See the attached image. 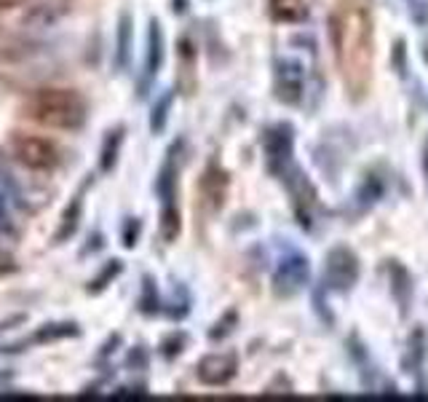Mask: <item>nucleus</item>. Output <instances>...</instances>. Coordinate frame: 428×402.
<instances>
[{"label":"nucleus","instance_id":"nucleus-7","mask_svg":"<svg viewBox=\"0 0 428 402\" xmlns=\"http://www.w3.org/2000/svg\"><path fill=\"white\" fill-rule=\"evenodd\" d=\"M268 8L270 16L279 19V22H303L308 16L306 0H268Z\"/></svg>","mask_w":428,"mask_h":402},{"label":"nucleus","instance_id":"nucleus-9","mask_svg":"<svg viewBox=\"0 0 428 402\" xmlns=\"http://www.w3.org/2000/svg\"><path fill=\"white\" fill-rule=\"evenodd\" d=\"M225 174L220 172L217 166H212V169H206V174H203V183H201V190H203V196H206V201H212L214 207H220L222 204V196H225Z\"/></svg>","mask_w":428,"mask_h":402},{"label":"nucleus","instance_id":"nucleus-6","mask_svg":"<svg viewBox=\"0 0 428 402\" xmlns=\"http://www.w3.org/2000/svg\"><path fill=\"white\" fill-rule=\"evenodd\" d=\"M327 274H329V281H334L337 287H351L356 274H359V266H356V257L348 252V250H334L329 255V263H327Z\"/></svg>","mask_w":428,"mask_h":402},{"label":"nucleus","instance_id":"nucleus-1","mask_svg":"<svg viewBox=\"0 0 428 402\" xmlns=\"http://www.w3.org/2000/svg\"><path fill=\"white\" fill-rule=\"evenodd\" d=\"M332 46L351 97H364L372 83L374 30L370 11L359 3L340 6L332 16Z\"/></svg>","mask_w":428,"mask_h":402},{"label":"nucleus","instance_id":"nucleus-16","mask_svg":"<svg viewBox=\"0 0 428 402\" xmlns=\"http://www.w3.org/2000/svg\"><path fill=\"white\" fill-rule=\"evenodd\" d=\"M6 263H8V257L0 252V271H6Z\"/></svg>","mask_w":428,"mask_h":402},{"label":"nucleus","instance_id":"nucleus-11","mask_svg":"<svg viewBox=\"0 0 428 402\" xmlns=\"http://www.w3.org/2000/svg\"><path fill=\"white\" fill-rule=\"evenodd\" d=\"M80 209H83V201H80V199L73 201V207H67L65 217H62V228L56 231V241H62V239H67V236H73V233H75V228H78Z\"/></svg>","mask_w":428,"mask_h":402},{"label":"nucleus","instance_id":"nucleus-15","mask_svg":"<svg viewBox=\"0 0 428 402\" xmlns=\"http://www.w3.org/2000/svg\"><path fill=\"white\" fill-rule=\"evenodd\" d=\"M169 102H172V99L166 97V99H160L158 110H153V129H156V132H158L160 126H163V121H166V110H169Z\"/></svg>","mask_w":428,"mask_h":402},{"label":"nucleus","instance_id":"nucleus-8","mask_svg":"<svg viewBox=\"0 0 428 402\" xmlns=\"http://www.w3.org/2000/svg\"><path fill=\"white\" fill-rule=\"evenodd\" d=\"M129 51H132V16H129V13H120L118 35H115V67H118V70L126 67Z\"/></svg>","mask_w":428,"mask_h":402},{"label":"nucleus","instance_id":"nucleus-13","mask_svg":"<svg viewBox=\"0 0 428 402\" xmlns=\"http://www.w3.org/2000/svg\"><path fill=\"white\" fill-rule=\"evenodd\" d=\"M75 333V324H46L38 335H35V341L43 343V341H54V338H65V335H73Z\"/></svg>","mask_w":428,"mask_h":402},{"label":"nucleus","instance_id":"nucleus-10","mask_svg":"<svg viewBox=\"0 0 428 402\" xmlns=\"http://www.w3.org/2000/svg\"><path fill=\"white\" fill-rule=\"evenodd\" d=\"M160 49H163V40H160V27H158V22H153V25H150V51H147V75L158 73Z\"/></svg>","mask_w":428,"mask_h":402},{"label":"nucleus","instance_id":"nucleus-2","mask_svg":"<svg viewBox=\"0 0 428 402\" xmlns=\"http://www.w3.org/2000/svg\"><path fill=\"white\" fill-rule=\"evenodd\" d=\"M25 116L38 126L56 132H75L89 118V102L78 89L70 86H43L27 97Z\"/></svg>","mask_w":428,"mask_h":402},{"label":"nucleus","instance_id":"nucleus-3","mask_svg":"<svg viewBox=\"0 0 428 402\" xmlns=\"http://www.w3.org/2000/svg\"><path fill=\"white\" fill-rule=\"evenodd\" d=\"M8 147H11L13 159L32 172H51L62 161V150L51 137L35 132H11Z\"/></svg>","mask_w":428,"mask_h":402},{"label":"nucleus","instance_id":"nucleus-12","mask_svg":"<svg viewBox=\"0 0 428 402\" xmlns=\"http://www.w3.org/2000/svg\"><path fill=\"white\" fill-rule=\"evenodd\" d=\"M160 233H163V239H177V233H180V212L174 209L172 204H166L163 207V214H160Z\"/></svg>","mask_w":428,"mask_h":402},{"label":"nucleus","instance_id":"nucleus-5","mask_svg":"<svg viewBox=\"0 0 428 402\" xmlns=\"http://www.w3.org/2000/svg\"><path fill=\"white\" fill-rule=\"evenodd\" d=\"M70 6L65 0H40V3H32L27 6L25 13H22V25L27 27H54L59 25L67 16Z\"/></svg>","mask_w":428,"mask_h":402},{"label":"nucleus","instance_id":"nucleus-4","mask_svg":"<svg viewBox=\"0 0 428 402\" xmlns=\"http://www.w3.org/2000/svg\"><path fill=\"white\" fill-rule=\"evenodd\" d=\"M233 375H236L233 354H209L199 362V381L206 386H225Z\"/></svg>","mask_w":428,"mask_h":402},{"label":"nucleus","instance_id":"nucleus-14","mask_svg":"<svg viewBox=\"0 0 428 402\" xmlns=\"http://www.w3.org/2000/svg\"><path fill=\"white\" fill-rule=\"evenodd\" d=\"M118 274H120V260H113V263H110V266H107L105 271H102V274H99V276L94 279V287H92V290H102L107 281L113 279V276H118Z\"/></svg>","mask_w":428,"mask_h":402}]
</instances>
